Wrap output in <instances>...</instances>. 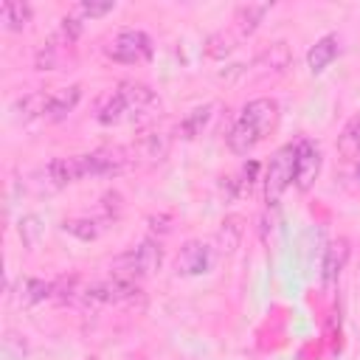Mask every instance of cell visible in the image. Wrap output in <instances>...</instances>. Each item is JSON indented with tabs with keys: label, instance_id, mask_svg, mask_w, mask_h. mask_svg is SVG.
I'll use <instances>...</instances> for the list:
<instances>
[{
	"label": "cell",
	"instance_id": "cell-25",
	"mask_svg": "<svg viewBox=\"0 0 360 360\" xmlns=\"http://www.w3.org/2000/svg\"><path fill=\"white\" fill-rule=\"evenodd\" d=\"M17 231H20L22 245H25L28 250H34V248L39 245V239H42V219H39L37 214H25V217H20Z\"/></svg>",
	"mask_w": 360,
	"mask_h": 360
},
{
	"label": "cell",
	"instance_id": "cell-26",
	"mask_svg": "<svg viewBox=\"0 0 360 360\" xmlns=\"http://www.w3.org/2000/svg\"><path fill=\"white\" fill-rule=\"evenodd\" d=\"M112 8H115V3H112V0H104V3L82 0V3H76V6H73V14H76V17H90V20H96V17L110 14Z\"/></svg>",
	"mask_w": 360,
	"mask_h": 360
},
{
	"label": "cell",
	"instance_id": "cell-20",
	"mask_svg": "<svg viewBox=\"0 0 360 360\" xmlns=\"http://www.w3.org/2000/svg\"><path fill=\"white\" fill-rule=\"evenodd\" d=\"M338 152L343 158H349V160H357L360 158V115L352 118L343 127V132L338 135Z\"/></svg>",
	"mask_w": 360,
	"mask_h": 360
},
{
	"label": "cell",
	"instance_id": "cell-21",
	"mask_svg": "<svg viewBox=\"0 0 360 360\" xmlns=\"http://www.w3.org/2000/svg\"><path fill=\"white\" fill-rule=\"evenodd\" d=\"M62 231L70 233V236H76V239H82V242H93L101 233V222L98 219H90V217H76V219H65L62 222Z\"/></svg>",
	"mask_w": 360,
	"mask_h": 360
},
{
	"label": "cell",
	"instance_id": "cell-11",
	"mask_svg": "<svg viewBox=\"0 0 360 360\" xmlns=\"http://www.w3.org/2000/svg\"><path fill=\"white\" fill-rule=\"evenodd\" d=\"M346 259H349V242H346V239H335V242L326 248V253H323V273H321V276H323V284H326V287H332V284L338 281V276H340Z\"/></svg>",
	"mask_w": 360,
	"mask_h": 360
},
{
	"label": "cell",
	"instance_id": "cell-29",
	"mask_svg": "<svg viewBox=\"0 0 360 360\" xmlns=\"http://www.w3.org/2000/svg\"><path fill=\"white\" fill-rule=\"evenodd\" d=\"M354 174H357V180H360V158H357V172H354Z\"/></svg>",
	"mask_w": 360,
	"mask_h": 360
},
{
	"label": "cell",
	"instance_id": "cell-24",
	"mask_svg": "<svg viewBox=\"0 0 360 360\" xmlns=\"http://www.w3.org/2000/svg\"><path fill=\"white\" fill-rule=\"evenodd\" d=\"M127 118H129V112H127V104H124L121 93L115 90V93L107 98V104L98 110V124H104V127H112V124H121V121H127Z\"/></svg>",
	"mask_w": 360,
	"mask_h": 360
},
{
	"label": "cell",
	"instance_id": "cell-9",
	"mask_svg": "<svg viewBox=\"0 0 360 360\" xmlns=\"http://www.w3.org/2000/svg\"><path fill=\"white\" fill-rule=\"evenodd\" d=\"M225 138H228V149H231L233 155H248V152H253L256 143L264 141V138H262L245 118H236L233 127H231V132H228Z\"/></svg>",
	"mask_w": 360,
	"mask_h": 360
},
{
	"label": "cell",
	"instance_id": "cell-28",
	"mask_svg": "<svg viewBox=\"0 0 360 360\" xmlns=\"http://www.w3.org/2000/svg\"><path fill=\"white\" fill-rule=\"evenodd\" d=\"M256 174H259V163H256V160H248V163L242 166L239 180H236V183H239V188H242V191H245V188L250 191V186L256 183Z\"/></svg>",
	"mask_w": 360,
	"mask_h": 360
},
{
	"label": "cell",
	"instance_id": "cell-3",
	"mask_svg": "<svg viewBox=\"0 0 360 360\" xmlns=\"http://www.w3.org/2000/svg\"><path fill=\"white\" fill-rule=\"evenodd\" d=\"M104 53L112 59V62H121V65H135V62H143L152 56V39L143 34V31H135V28H124L118 31L110 45L104 48Z\"/></svg>",
	"mask_w": 360,
	"mask_h": 360
},
{
	"label": "cell",
	"instance_id": "cell-16",
	"mask_svg": "<svg viewBox=\"0 0 360 360\" xmlns=\"http://www.w3.org/2000/svg\"><path fill=\"white\" fill-rule=\"evenodd\" d=\"M0 20L8 31H22L31 20V6L22 3V0H6L0 6Z\"/></svg>",
	"mask_w": 360,
	"mask_h": 360
},
{
	"label": "cell",
	"instance_id": "cell-23",
	"mask_svg": "<svg viewBox=\"0 0 360 360\" xmlns=\"http://www.w3.org/2000/svg\"><path fill=\"white\" fill-rule=\"evenodd\" d=\"M51 292H53V284H48V281H42V278H22V281H20V292H17V298H20V304L31 307V304L45 301Z\"/></svg>",
	"mask_w": 360,
	"mask_h": 360
},
{
	"label": "cell",
	"instance_id": "cell-1",
	"mask_svg": "<svg viewBox=\"0 0 360 360\" xmlns=\"http://www.w3.org/2000/svg\"><path fill=\"white\" fill-rule=\"evenodd\" d=\"M160 262H163V250L158 242L152 239H143L138 248L121 253L115 262H112V276L118 278H143V276H152L155 270H160Z\"/></svg>",
	"mask_w": 360,
	"mask_h": 360
},
{
	"label": "cell",
	"instance_id": "cell-18",
	"mask_svg": "<svg viewBox=\"0 0 360 360\" xmlns=\"http://www.w3.org/2000/svg\"><path fill=\"white\" fill-rule=\"evenodd\" d=\"M236 42H239L236 31H231V28L214 31V34L205 39V56H211V59H225V56L236 48Z\"/></svg>",
	"mask_w": 360,
	"mask_h": 360
},
{
	"label": "cell",
	"instance_id": "cell-13",
	"mask_svg": "<svg viewBox=\"0 0 360 360\" xmlns=\"http://www.w3.org/2000/svg\"><path fill=\"white\" fill-rule=\"evenodd\" d=\"M270 11V3H248V6H239L236 14H233V22H236V37H248L259 28L262 17Z\"/></svg>",
	"mask_w": 360,
	"mask_h": 360
},
{
	"label": "cell",
	"instance_id": "cell-14",
	"mask_svg": "<svg viewBox=\"0 0 360 360\" xmlns=\"http://www.w3.org/2000/svg\"><path fill=\"white\" fill-rule=\"evenodd\" d=\"M79 98H82V87H79V84H70V87H62V90L51 93V110H48V118H51V121H62L68 112L76 110Z\"/></svg>",
	"mask_w": 360,
	"mask_h": 360
},
{
	"label": "cell",
	"instance_id": "cell-5",
	"mask_svg": "<svg viewBox=\"0 0 360 360\" xmlns=\"http://www.w3.org/2000/svg\"><path fill=\"white\" fill-rule=\"evenodd\" d=\"M211 262H214L211 248L200 239H191L180 248V253L174 259V273L177 276H202L211 270Z\"/></svg>",
	"mask_w": 360,
	"mask_h": 360
},
{
	"label": "cell",
	"instance_id": "cell-7",
	"mask_svg": "<svg viewBox=\"0 0 360 360\" xmlns=\"http://www.w3.org/2000/svg\"><path fill=\"white\" fill-rule=\"evenodd\" d=\"M82 163V177H104V174H118L124 169V158L118 149H96L87 155H79Z\"/></svg>",
	"mask_w": 360,
	"mask_h": 360
},
{
	"label": "cell",
	"instance_id": "cell-2",
	"mask_svg": "<svg viewBox=\"0 0 360 360\" xmlns=\"http://www.w3.org/2000/svg\"><path fill=\"white\" fill-rule=\"evenodd\" d=\"M292 166H295V143H287L281 146L267 169H264V200L267 205H276L281 200V194L287 191V186L292 183Z\"/></svg>",
	"mask_w": 360,
	"mask_h": 360
},
{
	"label": "cell",
	"instance_id": "cell-27",
	"mask_svg": "<svg viewBox=\"0 0 360 360\" xmlns=\"http://www.w3.org/2000/svg\"><path fill=\"white\" fill-rule=\"evenodd\" d=\"M79 34H82V20H79L76 14H68V17L59 22V34H56V39L65 42V45H73V42L79 39Z\"/></svg>",
	"mask_w": 360,
	"mask_h": 360
},
{
	"label": "cell",
	"instance_id": "cell-6",
	"mask_svg": "<svg viewBox=\"0 0 360 360\" xmlns=\"http://www.w3.org/2000/svg\"><path fill=\"white\" fill-rule=\"evenodd\" d=\"M239 118H245L262 138H267L278 124V104L273 98H253V101H248L242 107Z\"/></svg>",
	"mask_w": 360,
	"mask_h": 360
},
{
	"label": "cell",
	"instance_id": "cell-19",
	"mask_svg": "<svg viewBox=\"0 0 360 360\" xmlns=\"http://www.w3.org/2000/svg\"><path fill=\"white\" fill-rule=\"evenodd\" d=\"M259 65H264L267 70H273V73H281V70H287L290 68V62H292V53H290V48H287V42H273L270 48H264L262 53H259V59H256Z\"/></svg>",
	"mask_w": 360,
	"mask_h": 360
},
{
	"label": "cell",
	"instance_id": "cell-22",
	"mask_svg": "<svg viewBox=\"0 0 360 360\" xmlns=\"http://www.w3.org/2000/svg\"><path fill=\"white\" fill-rule=\"evenodd\" d=\"M242 219L239 217H225L219 231H217V242H219V250L225 253H233L239 248V239H242Z\"/></svg>",
	"mask_w": 360,
	"mask_h": 360
},
{
	"label": "cell",
	"instance_id": "cell-10",
	"mask_svg": "<svg viewBox=\"0 0 360 360\" xmlns=\"http://www.w3.org/2000/svg\"><path fill=\"white\" fill-rule=\"evenodd\" d=\"M335 56H338V37H335V34H326V37H321V39L307 51V68H309L312 73H321V70H326V68L332 65Z\"/></svg>",
	"mask_w": 360,
	"mask_h": 360
},
{
	"label": "cell",
	"instance_id": "cell-4",
	"mask_svg": "<svg viewBox=\"0 0 360 360\" xmlns=\"http://www.w3.org/2000/svg\"><path fill=\"white\" fill-rule=\"evenodd\" d=\"M321 149L315 141L304 138L295 143V166H292V183L298 191H309L321 174Z\"/></svg>",
	"mask_w": 360,
	"mask_h": 360
},
{
	"label": "cell",
	"instance_id": "cell-17",
	"mask_svg": "<svg viewBox=\"0 0 360 360\" xmlns=\"http://www.w3.org/2000/svg\"><path fill=\"white\" fill-rule=\"evenodd\" d=\"M138 152L146 158V160H163L166 155H169V138H166V132H143L141 138H138Z\"/></svg>",
	"mask_w": 360,
	"mask_h": 360
},
{
	"label": "cell",
	"instance_id": "cell-12",
	"mask_svg": "<svg viewBox=\"0 0 360 360\" xmlns=\"http://www.w3.org/2000/svg\"><path fill=\"white\" fill-rule=\"evenodd\" d=\"M14 110L22 121H31V118H48V110H51V93L45 90H34V93H25L22 98L14 101Z\"/></svg>",
	"mask_w": 360,
	"mask_h": 360
},
{
	"label": "cell",
	"instance_id": "cell-15",
	"mask_svg": "<svg viewBox=\"0 0 360 360\" xmlns=\"http://www.w3.org/2000/svg\"><path fill=\"white\" fill-rule=\"evenodd\" d=\"M211 110H214V104H200V107L188 110L186 118L177 124V135L186 138V141H194V138L205 129V124H208V118H211Z\"/></svg>",
	"mask_w": 360,
	"mask_h": 360
},
{
	"label": "cell",
	"instance_id": "cell-8",
	"mask_svg": "<svg viewBox=\"0 0 360 360\" xmlns=\"http://www.w3.org/2000/svg\"><path fill=\"white\" fill-rule=\"evenodd\" d=\"M118 93H121V98H124V104H127L129 118L143 115V112L152 110L155 101H158L155 93H152V87H146V84H141V82H121V84H118Z\"/></svg>",
	"mask_w": 360,
	"mask_h": 360
}]
</instances>
